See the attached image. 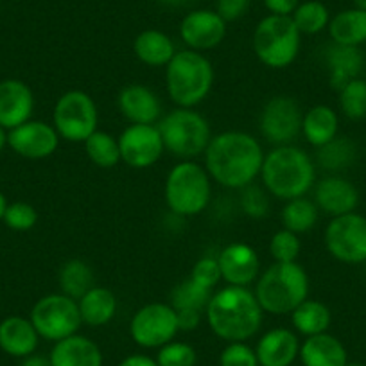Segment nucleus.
I'll list each match as a JSON object with an SVG mask.
<instances>
[{"instance_id":"nucleus-1","label":"nucleus","mask_w":366,"mask_h":366,"mask_svg":"<svg viewBox=\"0 0 366 366\" xmlns=\"http://www.w3.org/2000/svg\"><path fill=\"white\" fill-rule=\"evenodd\" d=\"M203 154L210 178L234 191L248 187L259 178L266 157L255 137L237 129L214 135Z\"/></svg>"},{"instance_id":"nucleus-2","label":"nucleus","mask_w":366,"mask_h":366,"mask_svg":"<svg viewBox=\"0 0 366 366\" xmlns=\"http://www.w3.org/2000/svg\"><path fill=\"white\" fill-rule=\"evenodd\" d=\"M205 320L219 340L248 341L262 327L264 311L249 287L227 286L212 293Z\"/></svg>"},{"instance_id":"nucleus-3","label":"nucleus","mask_w":366,"mask_h":366,"mask_svg":"<svg viewBox=\"0 0 366 366\" xmlns=\"http://www.w3.org/2000/svg\"><path fill=\"white\" fill-rule=\"evenodd\" d=\"M260 179L269 196L282 202L302 198L316 182V167L312 158L295 144L274 146L264 157Z\"/></svg>"},{"instance_id":"nucleus-4","label":"nucleus","mask_w":366,"mask_h":366,"mask_svg":"<svg viewBox=\"0 0 366 366\" xmlns=\"http://www.w3.org/2000/svg\"><path fill=\"white\" fill-rule=\"evenodd\" d=\"M253 293L264 312L291 315L309 298V274L298 262H274L259 274Z\"/></svg>"},{"instance_id":"nucleus-5","label":"nucleus","mask_w":366,"mask_h":366,"mask_svg":"<svg viewBox=\"0 0 366 366\" xmlns=\"http://www.w3.org/2000/svg\"><path fill=\"white\" fill-rule=\"evenodd\" d=\"M214 66L203 52L183 49L165 66V90L178 108H194L209 97Z\"/></svg>"},{"instance_id":"nucleus-6","label":"nucleus","mask_w":366,"mask_h":366,"mask_svg":"<svg viewBox=\"0 0 366 366\" xmlns=\"http://www.w3.org/2000/svg\"><path fill=\"white\" fill-rule=\"evenodd\" d=\"M164 198L176 216L194 217L202 214L212 199V178L205 165L179 160L165 178Z\"/></svg>"},{"instance_id":"nucleus-7","label":"nucleus","mask_w":366,"mask_h":366,"mask_svg":"<svg viewBox=\"0 0 366 366\" xmlns=\"http://www.w3.org/2000/svg\"><path fill=\"white\" fill-rule=\"evenodd\" d=\"M165 151L179 160H194L212 140L209 121L194 108H174L158 122Z\"/></svg>"},{"instance_id":"nucleus-8","label":"nucleus","mask_w":366,"mask_h":366,"mask_svg":"<svg viewBox=\"0 0 366 366\" xmlns=\"http://www.w3.org/2000/svg\"><path fill=\"white\" fill-rule=\"evenodd\" d=\"M302 34L291 16L267 15L253 31V51L259 61L269 69L290 66L300 52Z\"/></svg>"},{"instance_id":"nucleus-9","label":"nucleus","mask_w":366,"mask_h":366,"mask_svg":"<svg viewBox=\"0 0 366 366\" xmlns=\"http://www.w3.org/2000/svg\"><path fill=\"white\" fill-rule=\"evenodd\" d=\"M99 124V110L90 94L69 90L61 94L52 112V126L59 139L72 144H83Z\"/></svg>"},{"instance_id":"nucleus-10","label":"nucleus","mask_w":366,"mask_h":366,"mask_svg":"<svg viewBox=\"0 0 366 366\" xmlns=\"http://www.w3.org/2000/svg\"><path fill=\"white\" fill-rule=\"evenodd\" d=\"M29 320L41 340L56 343L79 332L83 320L77 300L63 293L45 295L31 309Z\"/></svg>"},{"instance_id":"nucleus-11","label":"nucleus","mask_w":366,"mask_h":366,"mask_svg":"<svg viewBox=\"0 0 366 366\" xmlns=\"http://www.w3.org/2000/svg\"><path fill=\"white\" fill-rule=\"evenodd\" d=\"M179 332L178 315L171 304L151 302L142 305L129 322V336L142 348H160Z\"/></svg>"},{"instance_id":"nucleus-12","label":"nucleus","mask_w":366,"mask_h":366,"mask_svg":"<svg viewBox=\"0 0 366 366\" xmlns=\"http://www.w3.org/2000/svg\"><path fill=\"white\" fill-rule=\"evenodd\" d=\"M325 246L334 259L347 264L366 260V217L343 214L330 219L325 230Z\"/></svg>"},{"instance_id":"nucleus-13","label":"nucleus","mask_w":366,"mask_h":366,"mask_svg":"<svg viewBox=\"0 0 366 366\" xmlns=\"http://www.w3.org/2000/svg\"><path fill=\"white\" fill-rule=\"evenodd\" d=\"M300 104L287 96H277L267 101L260 114V133L273 146L293 144L302 135Z\"/></svg>"},{"instance_id":"nucleus-14","label":"nucleus","mask_w":366,"mask_h":366,"mask_svg":"<svg viewBox=\"0 0 366 366\" xmlns=\"http://www.w3.org/2000/svg\"><path fill=\"white\" fill-rule=\"evenodd\" d=\"M121 162L132 169H147L164 154V140L154 124H129L119 137Z\"/></svg>"},{"instance_id":"nucleus-15","label":"nucleus","mask_w":366,"mask_h":366,"mask_svg":"<svg viewBox=\"0 0 366 366\" xmlns=\"http://www.w3.org/2000/svg\"><path fill=\"white\" fill-rule=\"evenodd\" d=\"M179 36L191 51H210L223 44L227 38V22L212 9H194L183 16L179 24Z\"/></svg>"},{"instance_id":"nucleus-16","label":"nucleus","mask_w":366,"mask_h":366,"mask_svg":"<svg viewBox=\"0 0 366 366\" xmlns=\"http://www.w3.org/2000/svg\"><path fill=\"white\" fill-rule=\"evenodd\" d=\"M59 135L54 126L44 121H27L8 132V146L29 160H44L52 157L59 147Z\"/></svg>"},{"instance_id":"nucleus-17","label":"nucleus","mask_w":366,"mask_h":366,"mask_svg":"<svg viewBox=\"0 0 366 366\" xmlns=\"http://www.w3.org/2000/svg\"><path fill=\"white\" fill-rule=\"evenodd\" d=\"M221 279L228 286L249 287L260 274V260L255 249L246 242H230L217 255Z\"/></svg>"},{"instance_id":"nucleus-18","label":"nucleus","mask_w":366,"mask_h":366,"mask_svg":"<svg viewBox=\"0 0 366 366\" xmlns=\"http://www.w3.org/2000/svg\"><path fill=\"white\" fill-rule=\"evenodd\" d=\"M34 96L29 84L20 79L0 81V126L6 132L31 121Z\"/></svg>"},{"instance_id":"nucleus-19","label":"nucleus","mask_w":366,"mask_h":366,"mask_svg":"<svg viewBox=\"0 0 366 366\" xmlns=\"http://www.w3.org/2000/svg\"><path fill=\"white\" fill-rule=\"evenodd\" d=\"M117 107L129 124H154L162 115V103L157 92L140 83L126 84L119 92Z\"/></svg>"},{"instance_id":"nucleus-20","label":"nucleus","mask_w":366,"mask_h":366,"mask_svg":"<svg viewBox=\"0 0 366 366\" xmlns=\"http://www.w3.org/2000/svg\"><path fill=\"white\" fill-rule=\"evenodd\" d=\"M210 297H212V291L196 284L191 277L172 290L169 304L178 315L179 330H194L199 325L202 316H205Z\"/></svg>"},{"instance_id":"nucleus-21","label":"nucleus","mask_w":366,"mask_h":366,"mask_svg":"<svg viewBox=\"0 0 366 366\" xmlns=\"http://www.w3.org/2000/svg\"><path fill=\"white\" fill-rule=\"evenodd\" d=\"M259 366H291L300 354V340L291 329L277 327L257 341L255 347Z\"/></svg>"},{"instance_id":"nucleus-22","label":"nucleus","mask_w":366,"mask_h":366,"mask_svg":"<svg viewBox=\"0 0 366 366\" xmlns=\"http://www.w3.org/2000/svg\"><path fill=\"white\" fill-rule=\"evenodd\" d=\"M318 210L329 214L330 217L354 212L359 203L357 189L348 179L340 176H329L316 183L315 199Z\"/></svg>"},{"instance_id":"nucleus-23","label":"nucleus","mask_w":366,"mask_h":366,"mask_svg":"<svg viewBox=\"0 0 366 366\" xmlns=\"http://www.w3.org/2000/svg\"><path fill=\"white\" fill-rule=\"evenodd\" d=\"M51 366H103L104 357L99 345L81 334L56 341L51 354Z\"/></svg>"},{"instance_id":"nucleus-24","label":"nucleus","mask_w":366,"mask_h":366,"mask_svg":"<svg viewBox=\"0 0 366 366\" xmlns=\"http://www.w3.org/2000/svg\"><path fill=\"white\" fill-rule=\"evenodd\" d=\"M40 343V334L33 322L24 316H8L0 322V350L11 357L24 359L34 354Z\"/></svg>"},{"instance_id":"nucleus-25","label":"nucleus","mask_w":366,"mask_h":366,"mask_svg":"<svg viewBox=\"0 0 366 366\" xmlns=\"http://www.w3.org/2000/svg\"><path fill=\"white\" fill-rule=\"evenodd\" d=\"M300 357L304 366H347L348 355L347 348L343 347L336 336L329 332L316 334V336L305 337L300 343Z\"/></svg>"},{"instance_id":"nucleus-26","label":"nucleus","mask_w":366,"mask_h":366,"mask_svg":"<svg viewBox=\"0 0 366 366\" xmlns=\"http://www.w3.org/2000/svg\"><path fill=\"white\" fill-rule=\"evenodd\" d=\"M79 315L84 325L104 327L117 315V298L114 291L103 286H94L77 300Z\"/></svg>"},{"instance_id":"nucleus-27","label":"nucleus","mask_w":366,"mask_h":366,"mask_svg":"<svg viewBox=\"0 0 366 366\" xmlns=\"http://www.w3.org/2000/svg\"><path fill=\"white\" fill-rule=\"evenodd\" d=\"M133 52L137 59L147 66H167L174 58L176 45L165 33L158 29H146L137 34L133 41Z\"/></svg>"},{"instance_id":"nucleus-28","label":"nucleus","mask_w":366,"mask_h":366,"mask_svg":"<svg viewBox=\"0 0 366 366\" xmlns=\"http://www.w3.org/2000/svg\"><path fill=\"white\" fill-rule=\"evenodd\" d=\"M340 119L330 107L318 104L309 108L302 119V135L312 147H322L337 137Z\"/></svg>"},{"instance_id":"nucleus-29","label":"nucleus","mask_w":366,"mask_h":366,"mask_svg":"<svg viewBox=\"0 0 366 366\" xmlns=\"http://www.w3.org/2000/svg\"><path fill=\"white\" fill-rule=\"evenodd\" d=\"M327 66L330 74V84L337 90L348 81L355 79L362 69V54L357 47L334 44L327 52Z\"/></svg>"},{"instance_id":"nucleus-30","label":"nucleus","mask_w":366,"mask_h":366,"mask_svg":"<svg viewBox=\"0 0 366 366\" xmlns=\"http://www.w3.org/2000/svg\"><path fill=\"white\" fill-rule=\"evenodd\" d=\"M329 34L334 44L359 47L366 41V11L345 9L329 22Z\"/></svg>"},{"instance_id":"nucleus-31","label":"nucleus","mask_w":366,"mask_h":366,"mask_svg":"<svg viewBox=\"0 0 366 366\" xmlns=\"http://www.w3.org/2000/svg\"><path fill=\"white\" fill-rule=\"evenodd\" d=\"M330 309L320 300H307L302 302L293 312H291V323L297 334L302 336H316L329 330L330 327Z\"/></svg>"},{"instance_id":"nucleus-32","label":"nucleus","mask_w":366,"mask_h":366,"mask_svg":"<svg viewBox=\"0 0 366 366\" xmlns=\"http://www.w3.org/2000/svg\"><path fill=\"white\" fill-rule=\"evenodd\" d=\"M96 286L94 271L84 260L70 259L59 269V287L66 297L79 300L88 290Z\"/></svg>"},{"instance_id":"nucleus-33","label":"nucleus","mask_w":366,"mask_h":366,"mask_svg":"<svg viewBox=\"0 0 366 366\" xmlns=\"http://www.w3.org/2000/svg\"><path fill=\"white\" fill-rule=\"evenodd\" d=\"M318 207L312 199L305 198H295L286 202L282 212H280V219H282V228L295 232V234H305L311 230L318 221Z\"/></svg>"},{"instance_id":"nucleus-34","label":"nucleus","mask_w":366,"mask_h":366,"mask_svg":"<svg viewBox=\"0 0 366 366\" xmlns=\"http://www.w3.org/2000/svg\"><path fill=\"white\" fill-rule=\"evenodd\" d=\"M84 151L86 157L94 165L101 169H112L121 162V149H119V139L107 132L92 133L86 140H84Z\"/></svg>"},{"instance_id":"nucleus-35","label":"nucleus","mask_w":366,"mask_h":366,"mask_svg":"<svg viewBox=\"0 0 366 366\" xmlns=\"http://www.w3.org/2000/svg\"><path fill=\"white\" fill-rule=\"evenodd\" d=\"M295 26L298 27L300 34H318L322 33L323 29L329 27L330 15L329 9L323 2L320 0H305V2H300L298 8L295 9L293 15Z\"/></svg>"},{"instance_id":"nucleus-36","label":"nucleus","mask_w":366,"mask_h":366,"mask_svg":"<svg viewBox=\"0 0 366 366\" xmlns=\"http://www.w3.org/2000/svg\"><path fill=\"white\" fill-rule=\"evenodd\" d=\"M316 160L320 167L327 171H341L355 160V146L345 137H336L329 144L318 147Z\"/></svg>"},{"instance_id":"nucleus-37","label":"nucleus","mask_w":366,"mask_h":366,"mask_svg":"<svg viewBox=\"0 0 366 366\" xmlns=\"http://www.w3.org/2000/svg\"><path fill=\"white\" fill-rule=\"evenodd\" d=\"M340 107L348 119L366 117V81H348L340 90Z\"/></svg>"},{"instance_id":"nucleus-38","label":"nucleus","mask_w":366,"mask_h":366,"mask_svg":"<svg viewBox=\"0 0 366 366\" xmlns=\"http://www.w3.org/2000/svg\"><path fill=\"white\" fill-rule=\"evenodd\" d=\"M158 366H196L198 362V352L192 345L185 341H169L167 345L158 348L157 354Z\"/></svg>"},{"instance_id":"nucleus-39","label":"nucleus","mask_w":366,"mask_h":366,"mask_svg":"<svg viewBox=\"0 0 366 366\" xmlns=\"http://www.w3.org/2000/svg\"><path fill=\"white\" fill-rule=\"evenodd\" d=\"M300 249L302 242L298 239V234L286 230V228L274 232L269 241V253L274 262H297Z\"/></svg>"},{"instance_id":"nucleus-40","label":"nucleus","mask_w":366,"mask_h":366,"mask_svg":"<svg viewBox=\"0 0 366 366\" xmlns=\"http://www.w3.org/2000/svg\"><path fill=\"white\" fill-rule=\"evenodd\" d=\"M6 227L15 232H29L36 227L38 212L33 205L26 202L9 203L6 209L4 219Z\"/></svg>"},{"instance_id":"nucleus-41","label":"nucleus","mask_w":366,"mask_h":366,"mask_svg":"<svg viewBox=\"0 0 366 366\" xmlns=\"http://www.w3.org/2000/svg\"><path fill=\"white\" fill-rule=\"evenodd\" d=\"M241 209L248 217L260 219L269 210V192L253 183L241 189Z\"/></svg>"},{"instance_id":"nucleus-42","label":"nucleus","mask_w":366,"mask_h":366,"mask_svg":"<svg viewBox=\"0 0 366 366\" xmlns=\"http://www.w3.org/2000/svg\"><path fill=\"white\" fill-rule=\"evenodd\" d=\"M219 366H259L255 348L246 341H232L221 350Z\"/></svg>"},{"instance_id":"nucleus-43","label":"nucleus","mask_w":366,"mask_h":366,"mask_svg":"<svg viewBox=\"0 0 366 366\" xmlns=\"http://www.w3.org/2000/svg\"><path fill=\"white\" fill-rule=\"evenodd\" d=\"M196 284H199L205 290L214 291L217 284L221 282V269L217 257H202L198 262L192 267L191 274H189Z\"/></svg>"},{"instance_id":"nucleus-44","label":"nucleus","mask_w":366,"mask_h":366,"mask_svg":"<svg viewBox=\"0 0 366 366\" xmlns=\"http://www.w3.org/2000/svg\"><path fill=\"white\" fill-rule=\"evenodd\" d=\"M249 0H216V11L224 22H235L248 11Z\"/></svg>"},{"instance_id":"nucleus-45","label":"nucleus","mask_w":366,"mask_h":366,"mask_svg":"<svg viewBox=\"0 0 366 366\" xmlns=\"http://www.w3.org/2000/svg\"><path fill=\"white\" fill-rule=\"evenodd\" d=\"M262 4L269 15L291 16L300 4V0H262Z\"/></svg>"},{"instance_id":"nucleus-46","label":"nucleus","mask_w":366,"mask_h":366,"mask_svg":"<svg viewBox=\"0 0 366 366\" xmlns=\"http://www.w3.org/2000/svg\"><path fill=\"white\" fill-rule=\"evenodd\" d=\"M117 366H158L157 359L146 354H132L122 359Z\"/></svg>"},{"instance_id":"nucleus-47","label":"nucleus","mask_w":366,"mask_h":366,"mask_svg":"<svg viewBox=\"0 0 366 366\" xmlns=\"http://www.w3.org/2000/svg\"><path fill=\"white\" fill-rule=\"evenodd\" d=\"M20 366H51V359L34 352V354L24 357L22 362H20Z\"/></svg>"},{"instance_id":"nucleus-48","label":"nucleus","mask_w":366,"mask_h":366,"mask_svg":"<svg viewBox=\"0 0 366 366\" xmlns=\"http://www.w3.org/2000/svg\"><path fill=\"white\" fill-rule=\"evenodd\" d=\"M160 6H165V8H183V6L192 4L194 0H154Z\"/></svg>"},{"instance_id":"nucleus-49","label":"nucleus","mask_w":366,"mask_h":366,"mask_svg":"<svg viewBox=\"0 0 366 366\" xmlns=\"http://www.w3.org/2000/svg\"><path fill=\"white\" fill-rule=\"evenodd\" d=\"M8 199H6V196L0 192V221L4 219V214H6V209H8Z\"/></svg>"},{"instance_id":"nucleus-50","label":"nucleus","mask_w":366,"mask_h":366,"mask_svg":"<svg viewBox=\"0 0 366 366\" xmlns=\"http://www.w3.org/2000/svg\"><path fill=\"white\" fill-rule=\"evenodd\" d=\"M6 146H8V132L0 126V151L4 149Z\"/></svg>"},{"instance_id":"nucleus-51","label":"nucleus","mask_w":366,"mask_h":366,"mask_svg":"<svg viewBox=\"0 0 366 366\" xmlns=\"http://www.w3.org/2000/svg\"><path fill=\"white\" fill-rule=\"evenodd\" d=\"M354 4L357 9H362V11H366V0H354Z\"/></svg>"},{"instance_id":"nucleus-52","label":"nucleus","mask_w":366,"mask_h":366,"mask_svg":"<svg viewBox=\"0 0 366 366\" xmlns=\"http://www.w3.org/2000/svg\"><path fill=\"white\" fill-rule=\"evenodd\" d=\"M347 366H362V365H357V362H348Z\"/></svg>"}]
</instances>
